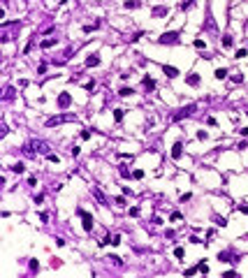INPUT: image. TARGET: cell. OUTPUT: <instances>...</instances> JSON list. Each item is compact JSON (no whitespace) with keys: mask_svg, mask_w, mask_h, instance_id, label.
I'll return each instance as SVG.
<instances>
[{"mask_svg":"<svg viewBox=\"0 0 248 278\" xmlns=\"http://www.w3.org/2000/svg\"><path fill=\"white\" fill-rule=\"evenodd\" d=\"M107 260H111L114 264H121V257H119V255H111V257H107Z\"/></svg>","mask_w":248,"mask_h":278,"instance_id":"d6a6232c","label":"cell"},{"mask_svg":"<svg viewBox=\"0 0 248 278\" xmlns=\"http://www.w3.org/2000/svg\"><path fill=\"white\" fill-rule=\"evenodd\" d=\"M5 97H7V100H12V97H14V88H7V93H5Z\"/></svg>","mask_w":248,"mask_h":278,"instance_id":"1f68e13d","label":"cell"},{"mask_svg":"<svg viewBox=\"0 0 248 278\" xmlns=\"http://www.w3.org/2000/svg\"><path fill=\"white\" fill-rule=\"evenodd\" d=\"M206 137H209V134H206L204 130H199V132H197V139H206Z\"/></svg>","mask_w":248,"mask_h":278,"instance_id":"d590c367","label":"cell"},{"mask_svg":"<svg viewBox=\"0 0 248 278\" xmlns=\"http://www.w3.org/2000/svg\"><path fill=\"white\" fill-rule=\"evenodd\" d=\"M70 104H72V95H70V93H61V95H58V107L67 109Z\"/></svg>","mask_w":248,"mask_h":278,"instance_id":"5b68a950","label":"cell"},{"mask_svg":"<svg viewBox=\"0 0 248 278\" xmlns=\"http://www.w3.org/2000/svg\"><path fill=\"white\" fill-rule=\"evenodd\" d=\"M186 84L188 86H199V74L197 72H190V74L186 76Z\"/></svg>","mask_w":248,"mask_h":278,"instance_id":"9c48e42d","label":"cell"},{"mask_svg":"<svg viewBox=\"0 0 248 278\" xmlns=\"http://www.w3.org/2000/svg\"><path fill=\"white\" fill-rule=\"evenodd\" d=\"M181 155H183V144H181V141H176V144L172 146V158H174V160H179Z\"/></svg>","mask_w":248,"mask_h":278,"instance_id":"52a82bcc","label":"cell"},{"mask_svg":"<svg viewBox=\"0 0 248 278\" xmlns=\"http://www.w3.org/2000/svg\"><path fill=\"white\" fill-rule=\"evenodd\" d=\"M214 76H216V79H225V76H227V70L225 67H218L216 72H214Z\"/></svg>","mask_w":248,"mask_h":278,"instance_id":"9a60e30c","label":"cell"},{"mask_svg":"<svg viewBox=\"0 0 248 278\" xmlns=\"http://www.w3.org/2000/svg\"><path fill=\"white\" fill-rule=\"evenodd\" d=\"M70 121H77V116H74V114H58V116H51V118H46V128L61 125V123H70Z\"/></svg>","mask_w":248,"mask_h":278,"instance_id":"6da1fadb","label":"cell"},{"mask_svg":"<svg viewBox=\"0 0 248 278\" xmlns=\"http://www.w3.org/2000/svg\"><path fill=\"white\" fill-rule=\"evenodd\" d=\"M132 179H144V171H141V169H135L132 171Z\"/></svg>","mask_w":248,"mask_h":278,"instance_id":"cb8c5ba5","label":"cell"},{"mask_svg":"<svg viewBox=\"0 0 248 278\" xmlns=\"http://www.w3.org/2000/svg\"><path fill=\"white\" fill-rule=\"evenodd\" d=\"M214 220H216L218 227H225V225H227V220H225V218H220V216H214Z\"/></svg>","mask_w":248,"mask_h":278,"instance_id":"ac0fdd59","label":"cell"},{"mask_svg":"<svg viewBox=\"0 0 248 278\" xmlns=\"http://www.w3.org/2000/svg\"><path fill=\"white\" fill-rule=\"evenodd\" d=\"M193 5H195V3H193V0H188V3H181V9H190V7H193Z\"/></svg>","mask_w":248,"mask_h":278,"instance_id":"f1b7e54d","label":"cell"},{"mask_svg":"<svg viewBox=\"0 0 248 278\" xmlns=\"http://www.w3.org/2000/svg\"><path fill=\"white\" fill-rule=\"evenodd\" d=\"M244 56H248V49H239L237 54H234V58H244Z\"/></svg>","mask_w":248,"mask_h":278,"instance_id":"603a6c76","label":"cell"},{"mask_svg":"<svg viewBox=\"0 0 248 278\" xmlns=\"http://www.w3.org/2000/svg\"><path fill=\"white\" fill-rule=\"evenodd\" d=\"M54 44H56V37H46V39H42V49H51Z\"/></svg>","mask_w":248,"mask_h":278,"instance_id":"5bb4252c","label":"cell"},{"mask_svg":"<svg viewBox=\"0 0 248 278\" xmlns=\"http://www.w3.org/2000/svg\"><path fill=\"white\" fill-rule=\"evenodd\" d=\"M119 244H121V236L114 234V236H111V246H119Z\"/></svg>","mask_w":248,"mask_h":278,"instance_id":"83f0119b","label":"cell"},{"mask_svg":"<svg viewBox=\"0 0 248 278\" xmlns=\"http://www.w3.org/2000/svg\"><path fill=\"white\" fill-rule=\"evenodd\" d=\"M119 171H121V176H125V179L130 176V169H128V165H121V167H119Z\"/></svg>","mask_w":248,"mask_h":278,"instance_id":"ffe728a7","label":"cell"},{"mask_svg":"<svg viewBox=\"0 0 248 278\" xmlns=\"http://www.w3.org/2000/svg\"><path fill=\"white\" fill-rule=\"evenodd\" d=\"M86 65H88V67H95V65H100V56H98V54L88 56V58H86Z\"/></svg>","mask_w":248,"mask_h":278,"instance_id":"8fae6325","label":"cell"},{"mask_svg":"<svg viewBox=\"0 0 248 278\" xmlns=\"http://www.w3.org/2000/svg\"><path fill=\"white\" fill-rule=\"evenodd\" d=\"M197 271H199V267H190V269L186 271V276H193V274H197Z\"/></svg>","mask_w":248,"mask_h":278,"instance_id":"4dcf8cb0","label":"cell"},{"mask_svg":"<svg viewBox=\"0 0 248 278\" xmlns=\"http://www.w3.org/2000/svg\"><path fill=\"white\" fill-rule=\"evenodd\" d=\"M123 114H125L123 109H116V111H114V118H116V121H123Z\"/></svg>","mask_w":248,"mask_h":278,"instance_id":"7402d4cb","label":"cell"},{"mask_svg":"<svg viewBox=\"0 0 248 278\" xmlns=\"http://www.w3.org/2000/svg\"><path fill=\"white\" fill-rule=\"evenodd\" d=\"M46 158H49L51 162H58V155H54V153H46Z\"/></svg>","mask_w":248,"mask_h":278,"instance_id":"e575fe53","label":"cell"},{"mask_svg":"<svg viewBox=\"0 0 248 278\" xmlns=\"http://www.w3.org/2000/svg\"><path fill=\"white\" fill-rule=\"evenodd\" d=\"M81 139H91V130H84V132H81Z\"/></svg>","mask_w":248,"mask_h":278,"instance_id":"836d02e7","label":"cell"},{"mask_svg":"<svg viewBox=\"0 0 248 278\" xmlns=\"http://www.w3.org/2000/svg\"><path fill=\"white\" fill-rule=\"evenodd\" d=\"M197 267H199V271H202V274H209V267H206V264H204V262H199V264H197Z\"/></svg>","mask_w":248,"mask_h":278,"instance_id":"f546056e","label":"cell"},{"mask_svg":"<svg viewBox=\"0 0 248 278\" xmlns=\"http://www.w3.org/2000/svg\"><path fill=\"white\" fill-rule=\"evenodd\" d=\"M93 195H95V199H98V202L102 204V206H107V204H109V199H107V197L102 195V190H100L98 186H93Z\"/></svg>","mask_w":248,"mask_h":278,"instance_id":"8992f818","label":"cell"},{"mask_svg":"<svg viewBox=\"0 0 248 278\" xmlns=\"http://www.w3.org/2000/svg\"><path fill=\"white\" fill-rule=\"evenodd\" d=\"M79 216H81V220H84V229L86 232H93V216L86 213L84 209H79Z\"/></svg>","mask_w":248,"mask_h":278,"instance_id":"3957f363","label":"cell"},{"mask_svg":"<svg viewBox=\"0 0 248 278\" xmlns=\"http://www.w3.org/2000/svg\"><path fill=\"white\" fill-rule=\"evenodd\" d=\"M239 132H241V134H244V137H248V125H246V128H241V130H239Z\"/></svg>","mask_w":248,"mask_h":278,"instance_id":"ab89813d","label":"cell"},{"mask_svg":"<svg viewBox=\"0 0 248 278\" xmlns=\"http://www.w3.org/2000/svg\"><path fill=\"white\" fill-rule=\"evenodd\" d=\"M9 169H12V171H16V174H21V171H23V162H16V165H12Z\"/></svg>","mask_w":248,"mask_h":278,"instance_id":"d6986e66","label":"cell"},{"mask_svg":"<svg viewBox=\"0 0 248 278\" xmlns=\"http://www.w3.org/2000/svg\"><path fill=\"white\" fill-rule=\"evenodd\" d=\"M158 44H179V33H162L158 37Z\"/></svg>","mask_w":248,"mask_h":278,"instance_id":"7a4b0ae2","label":"cell"},{"mask_svg":"<svg viewBox=\"0 0 248 278\" xmlns=\"http://www.w3.org/2000/svg\"><path fill=\"white\" fill-rule=\"evenodd\" d=\"M169 218H172V220H181V213H179V211H174V213L169 216Z\"/></svg>","mask_w":248,"mask_h":278,"instance_id":"8d00e7d4","label":"cell"},{"mask_svg":"<svg viewBox=\"0 0 248 278\" xmlns=\"http://www.w3.org/2000/svg\"><path fill=\"white\" fill-rule=\"evenodd\" d=\"M139 0H125V3H123V7H125V9H135V7H139Z\"/></svg>","mask_w":248,"mask_h":278,"instance_id":"4fadbf2b","label":"cell"},{"mask_svg":"<svg viewBox=\"0 0 248 278\" xmlns=\"http://www.w3.org/2000/svg\"><path fill=\"white\" fill-rule=\"evenodd\" d=\"M237 211H241V213H248V206H237Z\"/></svg>","mask_w":248,"mask_h":278,"instance_id":"f35d334b","label":"cell"},{"mask_svg":"<svg viewBox=\"0 0 248 278\" xmlns=\"http://www.w3.org/2000/svg\"><path fill=\"white\" fill-rule=\"evenodd\" d=\"M37 269H40V264H37V262L33 260V262H30V271H37Z\"/></svg>","mask_w":248,"mask_h":278,"instance_id":"74e56055","label":"cell"},{"mask_svg":"<svg viewBox=\"0 0 248 278\" xmlns=\"http://www.w3.org/2000/svg\"><path fill=\"white\" fill-rule=\"evenodd\" d=\"M114 202H116V204H119V206H125V197H123V195H119V197H116V199H114Z\"/></svg>","mask_w":248,"mask_h":278,"instance_id":"4316f807","label":"cell"},{"mask_svg":"<svg viewBox=\"0 0 248 278\" xmlns=\"http://www.w3.org/2000/svg\"><path fill=\"white\" fill-rule=\"evenodd\" d=\"M193 44H195V49H204V39H199V37H197V39H195V42H193Z\"/></svg>","mask_w":248,"mask_h":278,"instance_id":"d4e9b609","label":"cell"},{"mask_svg":"<svg viewBox=\"0 0 248 278\" xmlns=\"http://www.w3.org/2000/svg\"><path fill=\"white\" fill-rule=\"evenodd\" d=\"M223 46H232V37H230V35L223 37Z\"/></svg>","mask_w":248,"mask_h":278,"instance_id":"484cf974","label":"cell"},{"mask_svg":"<svg viewBox=\"0 0 248 278\" xmlns=\"http://www.w3.org/2000/svg\"><path fill=\"white\" fill-rule=\"evenodd\" d=\"M141 84H144L146 91H153V88H156V81H153L151 76H144V81H141Z\"/></svg>","mask_w":248,"mask_h":278,"instance_id":"7c38bea8","label":"cell"},{"mask_svg":"<svg viewBox=\"0 0 248 278\" xmlns=\"http://www.w3.org/2000/svg\"><path fill=\"white\" fill-rule=\"evenodd\" d=\"M218 260H220V262H234L230 250H220V253H218Z\"/></svg>","mask_w":248,"mask_h":278,"instance_id":"30bf717a","label":"cell"},{"mask_svg":"<svg viewBox=\"0 0 248 278\" xmlns=\"http://www.w3.org/2000/svg\"><path fill=\"white\" fill-rule=\"evenodd\" d=\"M153 16H167V7H156L153 9Z\"/></svg>","mask_w":248,"mask_h":278,"instance_id":"2e32d148","label":"cell"},{"mask_svg":"<svg viewBox=\"0 0 248 278\" xmlns=\"http://www.w3.org/2000/svg\"><path fill=\"white\" fill-rule=\"evenodd\" d=\"M132 93H135L132 88H121V91H119V95H121V97H130Z\"/></svg>","mask_w":248,"mask_h":278,"instance_id":"e0dca14e","label":"cell"},{"mask_svg":"<svg viewBox=\"0 0 248 278\" xmlns=\"http://www.w3.org/2000/svg\"><path fill=\"white\" fill-rule=\"evenodd\" d=\"M183 255H186V253H183V248H181V246H179V248H174V257H176V260H181Z\"/></svg>","mask_w":248,"mask_h":278,"instance_id":"44dd1931","label":"cell"},{"mask_svg":"<svg viewBox=\"0 0 248 278\" xmlns=\"http://www.w3.org/2000/svg\"><path fill=\"white\" fill-rule=\"evenodd\" d=\"M162 72H165V74H167V76H169V79H174V76H179V74H181V72H179V70H176V67H174V65H165V67H162Z\"/></svg>","mask_w":248,"mask_h":278,"instance_id":"ba28073f","label":"cell"},{"mask_svg":"<svg viewBox=\"0 0 248 278\" xmlns=\"http://www.w3.org/2000/svg\"><path fill=\"white\" fill-rule=\"evenodd\" d=\"M195 111V104H188V107H183V109H179L176 114L172 116V121H181V118H186V116H190Z\"/></svg>","mask_w":248,"mask_h":278,"instance_id":"277c9868","label":"cell"}]
</instances>
